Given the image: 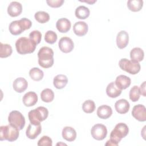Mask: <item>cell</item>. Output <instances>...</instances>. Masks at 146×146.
<instances>
[{
	"instance_id": "obj_1",
	"label": "cell",
	"mask_w": 146,
	"mask_h": 146,
	"mask_svg": "<svg viewBox=\"0 0 146 146\" xmlns=\"http://www.w3.org/2000/svg\"><path fill=\"white\" fill-rule=\"evenodd\" d=\"M128 132L129 128L127 124L123 123H119L117 124L114 129L111 132L110 140L106 142L105 145L114 146L117 145L121 140L128 135Z\"/></svg>"
},
{
	"instance_id": "obj_2",
	"label": "cell",
	"mask_w": 146,
	"mask_h": 146,
	"mask_svg": "<svg viewBox=\"0 0 146 146\" xmlns=\"http://www.w3.org/2000/svg\"><path fill=\"white\" fill-rule=\"evenodd\" d=\"M38 63L44 68H47L52 66L54 64V51L52 48L44 46L41 47L38 52Z\"/></svg>"
},
{
	"instance_id": "obj_3",
	"label": "cell",
	"mask_w": 146,
	"mask_h": 146,
	"mask_svg": "<svg viewBox=\"0 0 146 146\" xmlns=\"http://www.w3.org/2000/svg\"><path fill=\"white\" fill-rule=\"evenodd\" d=\"M36 44L30 38L21 37L15 42V47L18 53L25 55L33 52L36 48Z\"/></svg>"
},
{
	"instance_id": "obj_4",
	"label": "cell",
	"mask_w": 146,
	"mask_h": 146,
	"mask_svg": "<svg viewBox=\"0 0 146 146\" xmlns=\"http://www.w3.org/2000/svg\"><path fill=\"white\" fill-rule=\"evenodd\" d=\"M32 25L31 21L26 18H23L19 20L12 21L9 27L10 33L14 35L21 34L26 30L30 29Z\"/></svg>"
},
{
	"instance_id": "obj_5",
	"label": "cell",
	"mask_w": 146,
	"mask_h": 146,
	"mask_svg": "<svg viewBox=\"0 0 146 146\" xmlns=\"http://www.w3.org/2000/svg\"><path fill=\"white\" fill-rule=\"evenodd\" d=\"M19 129L16 127L10 124L1 126L0 140H7L10 142L15 141L19 137Z\"/></svg>"
},
{
	"instance_id": "obj_6",
	"label": "cell",
	"mask_w": 146,
	"mask_h": 146,
	"mask_svg": "<svg viewBox=\"0 0 146 146\" xmlns=\"http://www.w3.org/2000/svg\"><path fill=\"white\" fill-rule=\"evenodd\" d=\"M48 115V110L44 107L40 106L30 111L28 113L29 120L32 124H40L46 120Z\"/></svg>"
},
{
	"instance_id": "obj_7",
	"label": "cell",
	"mask_w": 146,
	"mask_h": 146,
	"mask_svg": "<svg viewBox=\"0 0 146 146\" xmlns=\"http://www.w3.org/2000/svg\"><path fill=\"white\" fill-rule=\"evenodd\" d=\"M119 66L122 70L132 75L137 74L141 68L139 62L132 60H129L126 58L121 59L119 62Z\"/></svg>"
},
{
	"instance_id": "obj_8",
	"label": "cell",
	"mask_w": 146,
	"mask_h": 146,
	"mask_svg": "<svg viewBox=\"0 0 146 146\" xmlns=\"http://www.w3.org/2000/svg\"><path fill=\"white\" fill-rule=\"evenodd\" d=\"M8 121L19 130H22L25 125V119L24 116L18 111H12L8 116Z\"/></svg>"
},
{
	"instance_id": "obj_9",
	"label": "cell",
	"mask_w": 146,
	"mask_h": 146,
	"mask_svg": "<svg viewBox=\"0 0 146 146\" xmlns=\"http://www.w3.org/2000/svg\"><path fill=\"white\" fill-rule=\"evenodd\" d=\"M91 134L94 139L102 140L107 135V129L104 125L102 124H96L91 128Z\"/></svg>"
},
{
	"instance_id": "obj_10",
	"label": "cell",
	"mask_w": 146,
	"mask_h": 146,
	"mask_svg": "<svg viewBox=\"0 0 146 146\" xmlns=\"http://www.w3.org/2000/svg\"><path fill=\"white\" fill-rule=\"evenodd\" d=\"M60 50L64 53H68L72 51L74 47V43L72 40L67 36H64L60 39L58 42Z\"/></svg>"
},
{
	"instance_id": "obj_11",
	"label": "cell",
	"mask_w": 146,
	"mask_h": 146,
	"mask_svg": "<svg viewBox=\"0 0 146 146\" xmlns=\"http://www.w3.org/2000/svg\"><path fill=\"white\" fill-rule=\"evenodd\" d=\"M132 115L139 121L146 120V108L144 105L137 104L135 106L132 110Z\"/></svg>"
},
{
	"instance_id": "obj_12",
	"label": "cell",
	"mask_w": 146,
	"mask_h": 146,
	"mask_svg": "<svg viewBox=\"0 0 146 146\" xmlns=\"http://www.w3.org/2000/svg\"><path fill=\"white\" fill-rule=\"evenodd\" d=\"M42 131V127L40 124H30L28 125L26 131V135L27 137L30 139H35L40 133Z\"/></svg>"
},
{
	"instance_id": "obj_13",
	"label": "cell",
	"mask_w": 146,
	"mask_h": 146,
	"mask_svg": "<svg viewBox=\"0 0 146 146\" xmlns=\"http://www.w3.org/2000/svg\"><path fill=\"white\" fill-rule=\"evenodd\" d=\"M129 35L127 31L121 30L119 32L116 36V44L119 48L123 49L128 44Z\"/></svg>"
},
{
	"instance_id": "obj_14",
	"label": "cell",
	"mask_w": 146,
	"mask_h": 146,
	"mask_svg": "<svg viewBox=\"0 0 146 146\" xmlns=\"http://www.w3.org/2000/svg\"><path fill=\"white\" fill-rule=\"evenodd\" d=\"M22 11V6L21 3L13 1L7 7V13L11 17H16L19 15Z\"/></svg>"
},
{
	"instance_id": "obj_15",
	"label": "cell",
	"mask_w": 146,
	"mask_h": 146,
	"mask_svg": "<svg viewBox=\"0 0 146 146\" xmlns=\"http://www.w3.org/2000/svg\"><path fill=\"white\" fill-rule=\"evenodd\" d=\"M22 101L25 106L31 107L37 103L38 96L35 92L30 91L23 95Z\"/></svg>"
},
{
	"instance_id": "obj_16",
	"label": "cell",
	"mask_w": 146,
	"mask_h": 146,
	"mask_svg": "<svg viewBox=\"0 0 146 146\" xmlns=\"http://www.w3.org/2000/svg\"><path fill=\"white\" fill-rule=\"evenodd\" d=\"M88 25L83 21H79L76 22L73 26V31L74 33L79 36L85 35L88 32Z\"/></svg>"
},
{
	"instance_id": "obj_17",
	"label": "cell",
	"mask_w": 146,
	"mask_h": 146,
	"mask_svg": "<svg viewBox=\"0 0 146 146\" xmlns=\"http://www.w3.org/2000/svg\"><path fill=\"white\" fill-rule=\"evenodd\" d=\"M13 87L15 91L18 93H22L27 89L28 83L25 78L19 77L14 80L13 83Z\"/></svg>"
},
{
	"instance_id": "obj_18",
	"label": "cell",
	"mask_w": 146,
	"mask_h": 146,
	"mask_svg": "<svg viewBox=\"0 0 146 146\" xmlns=\"http://www.w3.org/2000/svg\"><path fill=\"white\" fill-rule=\"evenodd\" d=\"M71 22L66 18L59 19L56 23V27L57 30L62 33L68 32L71 28Z\"/></svg>"
},
{
	"instance_id": "obj_19",
	"label": "cell",
	"mask_w": 146,
	"mask_h": 146,
	"mask_svg": "<svg viewBox=\"0 0 146 146\" xmlns=\"http://www.w3.org/2000/svg\"><path fill=\"white\" fill-rule=\"evenodd\" d=\"M115 83L116 86L122 90L127 88L130 86L131 80L129 77L124 75H120L116 77Z\"/></svg>"
},
{
	"instance_id": "obj_20",
	"label": "cell",
	"mask_w": 146,
	"mask_h": 146,
	"mask_svg": "<svg viewBox=\"0 0 146 146\" xmlns=\"http://www.w3.org/2000/svg\"><path fill=\"white\" fill-rule=\"evenodd\" d=\"M129 107L130 105L129 102L124 99H121L116 101L115 103V110L117 112L120 114H124L128 112Z\"/></svg>"
},
{
	"instance_id": "obj_21",
	"label": "cell",
	"mask_w": 146,
	"mask_h": 146,
	"mask_svg": "<svg viewBox=\"0 0 146 146\" xmlns=\"http://www.w3.org/2000/svg\"><path fill=\"white\" fill-rule=\"evenodd\" d=\"M96 113L99 118L107 119L112 115V110L109 106L102 105L98 108Z\"/></svg>"
},
{
	"instance_id": "obj_22",
	"label": "cell",
	"mask_w": 146,
	"mask_h": 146,
	"mask_svg": "<svg viewBox=\"0 0 146 146\" xmlns=\"http://www.w3.org/2000/svg\"><path fill=\"white\" fill-rule=\"evenodd\" d=\"M62 137L68 141H73L76 137V132L74 128L71 127H65L63 128Z\"/></svg>"
},
{
	"instance_id": "obj_23",
	"label": "cell",
	"mask_w": 146,
	"mask_h": 146,
	"mask_svg": "<svg viewBox=\"0 0 146 146\" xmlns=\"http://www.w3.org/2000/svg\"><path fill=\"white\" fill-rule=\"evenodd\" d=\"M121 91L122 90L116 86L114 82L109 83L106 88L107 95L112 98H115L119 96L121 94Z\"/></svg>"
},
{
	"instance_id": "obj_24",
	"label": "cell",
	"mask_w": 146,
	"mask_h": 146,
	"mask_svg": "<svg viewBox=\"0 0 146 146\" xmlns=\"http://www.w3.org/2000/svg\"><path fill=\"white\" fill-rule=\"evenodd\" d=\"M68 83L67 77L63 74L55 76L53 79V84L57 89H62L66 87Z\"/></svg>"
},
{
	"instance_id": "obj_25",
	"label": "cell",
	"mask_w": 146,
	"mask_h": 146,
	"mask_svg": "<svg viewBox=\"0 0 146 146\" xmlns=\"http://www.w3.org/2000/svg\"><path fill=\"white\" fill-rule=\"evenodd\" d=\"M144 53L143 50L139 47L132 48L130 52V58L132 60L135 62H141L143 60Z\"/></svg>"
},
{
	"instance_id": "obj_26",
	"label": "cell",
	"mask_w": 146,
	"mask_h": 146,
	"mask_svg": "<svg viewBox=\"0 0 146 146\" xmlns=\"http://www.w3.org/2000/svg\"><path fill=\"white\" fill-rule=\"evenodd\" d=\"M90 13L89 9L84 6H78L75 11L76 17L80 19H85L88 18L90 15Z\"/></svg>"
},
{
	"instance_id": "obj_27",
	"label": "cell",
	"mask_w": 146,
	"mask_h": 146,
	"mask_svg": "<svg viewBox=\"0 0 146 146\" xmlns=\"http://www.w3.org/2000/svg\"><path fill=\"white\" fill-rule=\"evenodd\" d=\"M143 6L142 0H129L127 2V7L129 10L137 12L141 10Z\"/></svg>"
},
{
	"instance_id": "obj_28",
	"label": "cell",
	"mask_w": 146,
	"mask_h": 146,
	"mask_svg": "<svg viewBox=\"0 0 146 146\" xmlns=\"http://www.w3.org/2000/svg\"><path fill=\"white\" fill-rule=\"evenodd\" d=\"M40 98L44 102H51L54 98V93L51 89L45 88L40 93Z\"/></svg>"
},
{
	"instance_id": "obj_29",
	"label": "cell",
	"mask_w": 146,
	"mask_h": 146,
	"mask_svg": "<svg viewBox=\"0 0 146 146\" xmlns=\"http://www.w3.org/2000/svg\"><path fill=\"white\" fill-rule=\"evenodd\" d=\"M13 52L11 46L9 44L0 43V57L1 58L10 56Z\"/></svg>"
},
{
	"instance_id": "obj_30",
	"label": "cell",
	"mask_w": 146,
	"mask_h": 146,
	"mask_svg": "<svg viewBox=\"0 0 146 146\" xmlns=\"http://www.w3.org/2000/svg\"><path fill=\"white\" fill-rule=\"evenodd\" d=\"M30 78L34 81H39L42 79L44 76V73L42 70L38 67H34L29 71Z\"/></svg>"
},
{
	"instance_id": "obj_31",
	"label": "cell",
	"mask_w": 146,
	"mask_h": 146,
	"mask_svg": "<svg viewBox=\"0 0 146 146\" xmlns=\"http://www.w3.org/2000/svg\"><path fill=\"white\" fill-rule=\"evenodd\" d=\"M35 19L40 23H44L48 22L50 19L49 14L43 11H39L35 13L34 15Z\"/></svg>"
},
{
	"instance_id": "obj_32",
	"label": "cell",
	"mask_w": 146,
	"mask_h": 146,
	"mask_svg": "<svg viewBox=\"0 0 146 146\" xmlns=\"http://www.w3.org/2000/svg\"><path fill=\"white\" fill-rule=\"evenodd\" d=\"M95 104L91 100H86L82 105L83 111L87 113H92L95 110Z\"/></svg>"
},
{
	"instance_id": "obj_33",
	"label": "cell",
	"mask_w": 146,
	"mask_h": 146,
	"mask_svg": "<svg viewBox=\"0 0 146 146\" xmlns=\"http://www.w3.org/2000/svg\"><path fill=\"white\" fill-rule=\"evenodd\" d=\"M129 99L133 102H136L139 100L140 96V92L138 86H134L132 87L129 93Z\"/></svg>"
},
{
	"instance_id": "obj_34",
	"label": "cell",
	"mask_w": 146,
	"mask_h": 146,
	"mask_svg": "<svg viewBox=\"0 0 146 146\" xmlns=\"http://www.w3.org/2000/svg\"><path fill=\"white\" fill-rule=\"evenodd\" d=\"M58 36L55 32L52 30L47 31L44 35V40L49 44H54L57 40Z\"/></svg>"
},
{
	"instance_id": "obj_35",
	"label": "cell",
	"mask_w": 146,
	"mask_h": 146,
	"mask_svg": "<svg viewBox=\"0 0 146 146\" xmlns=\"http://www.w3.org/2000/svg\"><path fill=\"white\" fill-rule=\"evenodd\" d=\"M29 38L36 44H38L41 41L42 34L39 30H34L30 33Z\"/></svg>"
},
{
	"instance_id": "obj_36",
	"label": "cell",
	"mask_w": 146,
	"mask_h": 146,
	"mask_svg": "<svg viewBox=\"0 0 146 146\" xmlns=\"http://www.w3.org/2000/svg\"><path fill=\"white\" fill-rule=\"evenodd\" d=\"M37 144L39 146H51L52 141L48 136H43L39 140Z\"/></svg>"
},
{
	"instance_id": "obj_37",
	"label": "cell",
	"mask_w": 146,
	"mask_h": 146,
	"mask_svg": "<svg viewBox=\"0 0 146 146\" xmlns=\"http://www.w3.org/2000/svg\"><path fill=\"white\" fill-rule=\"evenodd\" d=\"M64 0H47L46 2L47 5L51 7H60L64 3Z\"/></svg>"
},
{
	"instance_id": "obj_38",
	"label": "cell",
	"mask_w": 146,
	"mask_h": 146,
	"mask_svg": "<svg viewBox=\"0 0 146 146\" xmlns=\"http://www.w3.org/2000/svg\"><path fill=\"white\" fill-rule=\"evenodd\" d=\"M140 90V94H141L143 96H145L146 94H145V82L144 81L141 85H140V87L139 88Z\"/></svg>"
},
{
	"instance_id": "obj_39",
	"label": "cell",
	"mask_w": 146,
	"mask_h": 146,
	"mask_svg": "<svg viewBox=\"0 0 146 146\" xmlns=\"http://www.w3.org/2000/svg\"><path fill=\"white\" fill-rule=\"evenodd\" d=\"M80 2H86L87 3H88L90 5H92V4H94L95 2H96V0H89V1H80Z\"/></svg>"
}]
</instances>
